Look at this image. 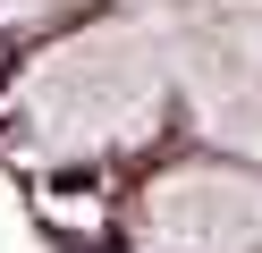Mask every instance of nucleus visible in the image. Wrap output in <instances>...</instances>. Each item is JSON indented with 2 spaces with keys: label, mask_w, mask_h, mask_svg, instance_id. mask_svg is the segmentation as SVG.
<instances>
[{
  "label": "nucleus",
  "mask_w": 262,
  "mask_h": 253,
  "mask_svg": "<svg viewBox=\"0 0 262 253\" xmlns=\"http://www.w3.org/2000/svg\"><path fill=\"white\" fill-rule=\"evenodd\" d=\"M152 93H161V67L136 59V42H68L34 59L26 118L42 144H102V135H127V118Z\"/></svg>",
  "instance_id": "f257e3e1"
},
{
  "label": "nucleus",
  "mask_w": 262,
  "mask_h": 253,
  "mask_svg": "<svg viewBox=\"0 0 262 253\" xmlns=\"http://www.w3.org/2000/svg\"><path fill=\"white\" fill-rule=\"evenodd\" d=\"M152 253H245L262 236V177L237 169H178L144 202Z\"/></svg>",
  "instance_id": "f03ea898"
},
{
  "label": "nucleus",
  "mask_w": 262,
  "mask_h": 253,
  "mask_svg": "<svg viewBox=\"0 0 262 253\" xmlns=\"http://www.w3.org/2000/svg\"><path fill=\"white\" fill-rule=\"evenodd\" d=\"M42 194H51V202H93V194H102V169H93V160H59L51 177H42Z\"/></svg>",
  "instance_id": "7ed1b4c3"
}]
</instances>
